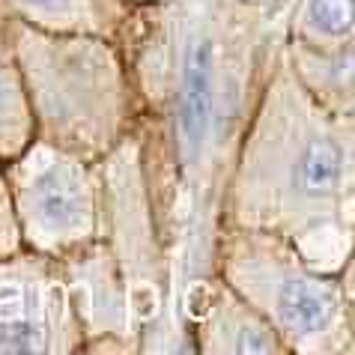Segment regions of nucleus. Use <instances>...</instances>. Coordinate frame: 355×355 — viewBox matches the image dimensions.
<instances>
[{
    "label": "nucleus",
    "instance_id": "f257e3e1",
    "mask_svg": "<svg viewBox=\"0 0 355 355\" xmlns=\"http://www.w3.org/2000/svg\"><path fill=\"white\" fill-rule=\"evenodd\" d=\"M212 69L215 48L212 39H197L191 51L185 54L180 105H176V125H180V146L185 162L194 164L203 150L206 132H209L212 114Z\"/></svg>",
    "mask_w": 355,
    "mask_h": 355
},
{
    "label": "nucleus",
    "instance_id": "f03ea898",
    "mask_svg": "<svg viewBox=\"0 0 355 355\" xmlns=\"http://www.w3.org/2000/svg\"><path fill=\"white\" fill-rule=\"evenodd\" d=\"M31 212L45 230H75L87 218V191L75 167L69 164H48L36 171L31 189Z\"/></svg>",
    "mask_w": 355,
    "mask_h": 355
},
{
    "label": "nucleus",
    "instance_id": "7ed1b4c3",
    "mask_svg": "<svg viewBox=\"0 0 355 355\" xmlns=\"http://www.w3.org/2000/svg\"><path fill=\"white\" fill-rule=\"evenodd\" d=\"M272 311L293 334H320L334 322V290L308 275L284 272L272 278Z\"/></svg>",
    "mask_w": 355,
    "mask_h": 355
},
{
    "label": "nucleus",
    "instance_id": "20e7f679",
    "mask_svg": "<svg viewBox=\"0 0 355 355\" xmlns=\"http://www.w3.org/2000/svg\"><path fill=\"white\" fill-rule=\"evenodd\" d=\"M343 153L334 137L329 135H311L299 144L290 164V182L293 191L302 200H331L340 191L343 182Z\"/></svg>",
    "mask_w": 355,
    "mask_h": 355
},
{
    "label": "nucleus",
    "instance_id": "39448f33",
    "mask_svg": "<svg viewBox=\"0 0 355 355\" xmlns=\"http://www.w3.org/2000/svg\"><path fill=\"white\" fill-rule=\"evenodd\" d=\"M45 349L33 293L18 281L0 284V352H36Z\"/></svg>",
    "mask_w": 355,
    "mask_h": 355
},
{
    "label": "nucleus",
    "instance_id": "423d86ee",
    "mask_svg": "<svg viewBox=\"0 0 355 355\" xmlns=\"http://www.w3.org/2000/svg\"><path fill=\"white\" fill-rule=\"evenodd\" d=\"M311 27L325 36H349L352 0H311Z\"/></svg>",
    "mask_w": 355,
    "mask_h": 355
},
{
    "label": "nucleus",
    "instance_id": "0eeeda50",
    "mask_svg": "<svg viewBox=\"0 0 355 355\" xmlns=\"http://www.w3.org/2000/svg\"><path fill=\"white\" fill-rule=\"evenodd\" d=\"M12 102H15V90H12V84H9L3 66H0V116H6L12 111Z\"/></svg>",
    "mask_w": 355,
    "mask_h": 355
},
{
    "label": "nucleus",
    "instance_id": "6e6552de",
    "mask_svg": "<svg viewBox=\"0 0 355 355\" xmlns=\"http://www.w3.org/2000/svg\"><path fill=\"white\" fill-rule=\"evenodd\" d=\"M27 3H33V6H45V9H57V6H69L72 0H27Z\"/></svg>",
    "mask_w": 355,
    "mask_h": 355
}]
</instances>
